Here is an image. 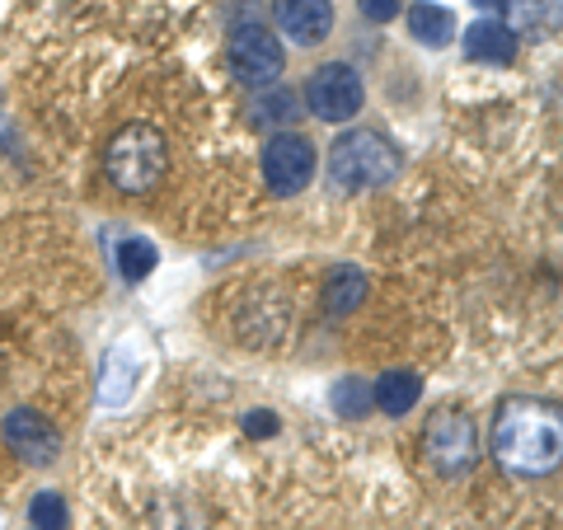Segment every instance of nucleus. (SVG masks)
<instances>
[{
  "label": "nucleus",
  "mask_w": 563,
  "mask_h": 530,
  "mask_svg": "<svg viewBox=\"0 0 563 530\" xmlns=\"http://www.w3.org/2000/svg\"><path fill=\"white\" fill-rule=\"evenodd\" d=\"M493 455L503 470L512 474H554L559 455H563V422H559V404H544L531 395H512L498 404L493 413Z\"/></svg>",
  "instance_id": "1"
},
{
  "label": "nucleus",
  "mask_w": 563,
  "mask_h": 530,
  "mask_svg": "<svg viewBox=\"0 0 563 530\" xmlns=\"http://www.w3.org/2000/svg\"><path fill=\"white\" fill-rule=\"evenodd\" d=\"M399 174V146L376 128H357L343 132L329 146V179L343 192H366V188H385Z\"/></svg>",
  "instance_id": "2"
},
{
  "label": "nucleus",
  "mask_w": 563,
  "mask_h": 530,
  "mask_svg": "<svg viewBox=\"0 0 563 530\" xmlns=\"http://www.w3.org/2000/svg\"><path fill=\"white\" fill-rule=\"evenodd\" d=\"M103 169H109V179L118 192H151L161 188L165 169H169V141L165 132L146 128V122H132V128H122L109 151H103Z\"/></svg>",
  "instance_id": "3"
},
{
  "label": "nucleus",
  "mask_w": 563,
  "mask_h": 530,
  "mask_svg": "<svg viewBox=\"0 0 563 530\" xmlns=\"http://www.w3.org/2000/svg\"><path fill=\"white\" fill-rule=\"evenodd\" d=\"M225 57H231L235 80L250 85V90H273V85L282 80V70H287V52H282V38H277L273 29H263V24H235Z\"/></svg>",
  "instance_id": "4"
},
{
  "label": "nucleus",
  "mask_w": 563,
  "mask_h": 530,
  "mask_svg": "<svg viewBox=\"0 0 563 530\" xmlns=\"http://www.w3.org/2000/svg\"><path fill=\"white\" fill-rule=\"evenodd\" d=\"M479 461V432L474 418L461 409H437L428 422V465L446 479H461Z\"/></svg>",
  "instance_id": "5"
},
{
  "label": "nucleus",
  "mask_w": 563,
  "mask_h": 530,
  "mask_svg": "<svg viewBox=\"0 0 563 530\" xmlns=\"http://www.w3.org/2000/svg\"><path fill=\"white\" fill-rule=\"evenodd\" d=\"M306 103L320 122H352L366 103V85L347 62H329L306 80Z\"/></svg>",
  "instance_id": "6"
},
{
  "label": "nucleus",
  "mask_w": 563,
  "mask_h": 530,
  "mask_svg": "<svg viewBox=\"0 0 563 530\" xmlns=\"http://www.w3.org/2000/svg\"><path fill=\"white\" fill-rule=\"evenodd\" d=\"M263 179L277 198H291L314 179V146L301 132H277L263 146Z\"/></svg>",
  "instance_id": "7"
},
{
  "label": "nucleus",
  "mask_w": 563,
  "mask_h": 530,
  "mask_svg": "<svg viewBox=\"0 0 563 530\" xmlns=\"http://www.w3.org/2000/svg\"><path fill=\"white\" fill-rule=\"evenodd\" d=\"M0 432H5V446L20 455V461L29 465H52L62 455V437L57 428L43 418V413H33V409H10L5 422H0Z\"/></svg>",
  "instance_id": "8"
},
{
  "label": "nucleus",
  "mask_w": 563,
  "mask_h": 530,
  "mask_svg": "<svg viewBox=\"0 0 563 530\" xmlns=\"http://www.w3.org/2000/svg\"><path fill=\"white\" fill-rule=\"evenodd\" d=\"M282 33L301 47L324 43L333 33V0H273Z\"/></svg>",
  "instance_id": "9"
},
{
  "label": "nucleus",
  "mask_w": 563,
  "mask_h": 530,
  "mask_svg": "<svg viewBox=\"0 0 563 530\" xmlns=\"http://www.w3.org/2000/svg\"><path fill=\"white\" fill-rule=\"evenodd\" d=\"M465 57H470V62L507 66V62L517 57V33L507 29L503 20H479V24H470V33H465Z\"/></svg>",
  "instance_id": "10"
},
{
  "label": "nucleus",
  "mask_w": 563,
  "mask_h": 530,
  "mask_svg": "<svg viewBox=\"0 0 563 530\" xmlns=\"http://www.w3.org/2000/svg\"><path fill=\"white\" fill-rule=\"evenodd\" d=\"M136 390V352L118 343L103 352V376H99V399L103 404H128Z\"/></svg>",
  "instance_id": "11"
},
{
  "label": "nucleus",
  "mask_w": 563,
  "mask_h": 530,
  "mask_svg": "<svg viewBox=\"0 0 563 530\" xmlns=\"http://www.w3.org/2000/svg\"><path fill=\"white\" fill-rule=\"evenodd\" d=\"M418 399H422V380L413 376V371H390V376H380L372 385V404L390 418H404Z\"/></svg>",
  "instance_id": "12"
},
{
  "label": "nucleus",
  "mask_w": 563,
  "mask_h": 530,
  "mask_svg": "<svg viewBox=\"0 0 563 530\" xmlns=\"http://www.w3.org/2000/svg\"><path fill=\"white\" fill-rule=\"evenodd\" d=\"M155 263H161V250H155L151 240H141V235L113 240V268L122 281H146Z\"/></svg>",
  "instance_id": "13"
},
{
  "label": "nucleus",
  "mask_w": 563,
  "mask_h": 530,
  "mask_svg": "<svg viewBox=\"0 0 563 530\" xmlns=\"http://www.w3.org/2000/svg\"><path fill=\"white\" fill-rule=\"evenodd\" d=\"M409 33L422 43V47H446L451 33H455V20L446 5H432V0H422V5L409 10Z\"/></svg>",
  "instance_id": "14"
},
{
  "label": "nucleus",
  "mask_w": 563,
  "mask_h": 530,
  "mask_svg": "<svg viewBox=\"0 0 563 530\" xmlns=\"http://www.w3.org/2000/svg\"><path fill=\"white\" fill-rule=\"evenodd\" d=\"M503 10L512 14V33H550L559 24V0H507Z\"/></svg>",
  "instance_id": "15"
},
{
  "label": "nucleus",
  "mask_w": 563,
  "mask_h": 530,
  "mask_svg": "<svg viewBox=\"0 0 563 530\" xmlns=\"http://www.w3.org/2000/svg\"><path fill=\"white\" fill-rule=\"evenodd\" d=\"M366 296V277L357 273V268H333V277H329V287H324V306H329V314H347L357 300Z\"/></svg>",
  "instance_id": "16"
},
{
  "label": "nucleus",
  "mask_w": 563,
  "mask_h": 530,
  "mask_svg": "<svg viewBox=\"0 0 563 530\" xmlns=\"http://www.w3.org/2000/svg\"><path fill=\"white\" fill-rule=\"evenodd\" d=\"M333 413L339 418H366V409H372V380H362V376H343L339 385H333Z\"/></svg>",
  "instance_id": "17"
},
{
  "label": "nucleus",
  "mask_w": 563,
  "mask_h": 530,
  "mask_svg": "<svg viewBox=\"0 0 563 530\" xmlns=\"http://www.w3.org/2000/svg\"><path fill=\"white\" fill-rule=\"evenodd\" d=\"M29 521H33V530H66L70 526V511H66V498L62 493H38L33 498V507H29Z\"/></svg>",
  "instance_id": "18"
},
{
  "label": "nucleus",
  "mask_w": 563,
  "mask_h": 530,
  "mask_svg": "<svg viewBox=\"0 0 563 530\" xmlns=\"http://www.w3.org/2000/svg\"><path fill=\"white\" fill-rule=\"evenodd\" d=\"M296 109H301V99H296L291 90H277L273 85V90L254 103V122H291Z\"/></svg>",
  "instance_id": "19"
},
{
  "label": "nucleus",
  "mask_w": 563,
  "mask_h": 530,
  "mask_svg": "<svg viewBox=\"0 0 563 530\" xmlns=\"http://www.w3.org/2000/svg\"><path fill=\"white\" fill-rule=\"evenodd\" d=\"M399 5H404V0H357V10H362L372 24H390L395 14H399Z\"/></svg>",
  "instance_id": "20"
},
{
  "label": "nucleus",
  "mask_w": 563,
  "mask_h": 530,
  "mask_svg": "<svg viewBox=\"0 0 563 530\" xmlns=\"http://www.w3.org/2000/svg\"><path fill=\"white\" fill-rule=\"evenodd\" d=\"M244 432H250V437H273L277 432V418L268 413V409H254V413H244Z\"/></svg>",
  "instance_id": "21"
},
{
  "label": "nucleus",
  "mask_w": 563,
  "mask_h": 530,
  "mask_svg": "<svg viewBox=\"0 0 563 530\" xmlns=\"http://www.w3.org/2000/svg\"><path fill=\"white\" fill-rule=\"evenodd\" d=\"M474 5H479V10H503L507 0H474Z\"/></svg>",
  "instance_id": "22"
},
{
  "label": "nucleus",
  "mask_w": 563,
  "mask_h": 530,
  "mask_svg": "<svg viewBox=\"0 0 563 530\" xmlns=\"http://www.w3.org/2000/svg\"><path fill=\"white\" fill-rule=\"evenodd\" d=\"M0 109H5V90H0Z\"/></svg>",
  "instance_id": "23"
}]
</instances>
